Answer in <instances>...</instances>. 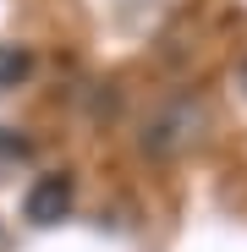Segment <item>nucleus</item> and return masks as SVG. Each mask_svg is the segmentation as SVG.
Segmentation results:
<instances>
[{"mask_svg": "<svg viewBox=\"0 0 247 252\" xmlns=\"http://www.w3.org/2000/svg\"><path fill=\"white\" fill-rule=\"evenodd\" d=\"M28 225H61L71 214V176H44L28 187V203H22Z\"/></svg>", "mask_w": 247, "mask_h": 252, "instance_id": "nucleus-1", "label": "nucleus"}, {"mask_svg": "<svg viewBox=\"0 0 247 252\" xmlns=\"http://www.w3.org/2000/svg\"><path fill=\"white\" fill-rule=\"evenodd\" d=\"M28 71H33V55L22 44H0V88H17Z\"/></svg>", "mask_w": 247, "mask_h": 252, "instance_id": "nucleus-2", "label": "nucleus"}]
</instances>
